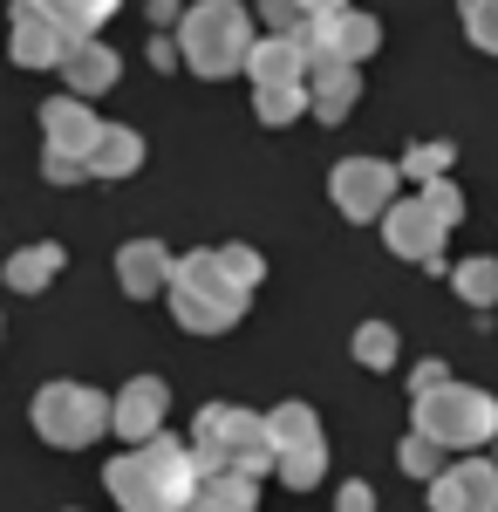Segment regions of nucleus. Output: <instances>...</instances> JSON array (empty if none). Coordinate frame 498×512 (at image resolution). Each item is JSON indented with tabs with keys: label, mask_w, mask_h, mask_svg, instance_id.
<instances>
[{
	"label": "nucleus",
	"mask_w": 498,
	"mask_h": 512,
	"mask_svg": "<svg viewBox=\"0 0 498 512\" xmlns=\"http://www.w3.org/2000/svg\"><path fill=\"white\" fill-rule=\"evenodd\" d=\"M396 349H403V342H396L389 321H362V328H355V362H362V369H389Z\"/></svg>",
	"instance_id": "27"
},
{
	"label": "nucleus",
	"mask_w": 498,
	"mask_h": 512,
	"mask_svg": "<svg viewBox=\"0 0 498 512\" xmlns=\"http://www.w3.org/2000/svg\"><path fill=\"white\" fill-rule=\"evenodd\" d=\"M267 437H273V458H280V451H301V444H321V417H314L307 403H280L267 417Z\"/></svg>",
	"instance_id": "24"
},
{
	"label": "nucleus",
	"mask_w": 498,
	"mask_h": 512,
	"mask_svg": "<svg viewBox=\"0 0 498 512\" xmlns=\"http://www.w3.org/2000/svg\"><path fill=\"white\" fill-rule=\"evenodd\" d=\"M89 178H130L137 164H144V137L137 130H123V123H103V137H96V151H89Z\"/></svg>",
	"instance_id": "19"
},
{
	"label": "nucleus",
	"mask_w": 498,
	"mask_h": 512,
	"mask_svg": "<svg viewBox=\"0 0 498 512\" xmlns=\"http://www.w3.org/2000/svg\"><path fill=\"white\" fill-rule=\"evenodd\" d=\"M171 21H185V7H178V0H151V28H157V35H164Z\"/></svg>",
	"instance_id": "35"
},
{
	"label": "nucleus",
	"mask_w": 498,
	"mask_h": 512,
	"mask_svg": "<svg viewBox=\"0 0 498 512\" xmlns=\"http://www.w3.org/2000/svg\"><path fill=\"white\" fill-rule=\"evenodd\" d=\"M62 260H69V253H62L55 239H35V246H21V253L7 260V274H0V280H7L14 294H41L48 280L62 274Z\"/></svg>",
	"instance_id": "20"
},
{
	"label": "nucleus",
	"mask_w": 498,
	"mask_h": 512,
	"mask_svg": "<svg viewBox=\"0 0 498 512\" xmlns=\"http://www.w3.org/2000/svg\"><path fill=\"white\" fill-rule=\"evenodd\" d=\"M348 0H260V14H267V35H287L301 41L314 21H328V14H342Z\"/></svg>",
	"instance_id": "21"
},
{
	"label": "nucleus",
	"mask_w": 498,
	"mask_h": 512,
	"mask_svg": "<svg viewBox=\"0 0 498 512\" xmlns=\"http://www.w3.org/2000/svg\"><path fill=\"white\" fill-rule=\"evenodd\" d=\"M171 315L178 328H192V335H226L239 328L246 315V287L219 267V246H198V253H178V267H171Z\"/></svg>",
	"instance_id": "4"
},
{
	"label": "nucleus",
	"mask_w": 498,
	"mask_h": 512,
	"mask_svg": "<svg viewBox=\"0 0 498 512\" xmlns=\"http://www.w3.org/2000/svg\"><path fill=\"white\" fill-rule=\"evenodd\" d=\"M273 478H280L287 492H314V485L328 478V437H321V444H301V451H280V458H273Z\"/></svg>",
	"instance_id": "23"
},
{
	"label": "nucleus",
	"mask_w": 498,
	"mask_h": 512,
	"mask_svg": "<svg viewBox=\"0 0 498 512\" xmlns=\"http://www.w3.org/2000/svg\"><path fill=\"white\" fill-rule=\"evenodd\" d=\"M430 512H498V465L492 458H458L430 478Z\"/></svg>",
	"instance_id": "9"
},
{
	"label": "nucleus",
	"mask_w": 498,
	"mask_h": 512,
	"mask_svg": "<svg viewBox=\"0 0 498 512\" xmlns=\"http://www.w3.org/2000/svg\"><path fill=\"white\" fill-rule=\"evenodd\" d=\"M362 103V69L355 62H307V117L342 123Z\"/></svg>",
	"instance_id": "13"
},
{
	"label": "nucleus",
	"mask_w": 498,
	"mask_h": 512,
	"mask_svg": "<svg viewBox=\"0 0 498 512\" xmlns=\"http://www.w3.org/2000/svg\"><path fill=\"white\" fill-rule=\"evenodd\" d=\"M437 383H451V369L444 362H417V390H437Z\"/></svg>",
	"instance_id": "37"
},
{
	"label": "nucleus",
	"mask_w": 498,
	"mask_h": 512,
	"mask_svg": "<svg viewBox=\"0 0 498 512\" xmlns=\"http://www.w3.org/2000/svg\"><path fill=\"white\" fill-rule=\"evenodd\" d=\"M28 417H35L41 444L82 451V444H96V437L110 431V396L89 390V383H41L35 403H28Z\"/></svg>",
	"instance_id": "6"
},
{
	"label": "nucleus",
	"mask_w": 498,
	"mask_h": 512,
	"mask_svg": "<svg viewBox=\"0 0 498 512\" xmlns=\"http://www.w3.org/2000/svg\"><path fill=\"white\" fill-rule=\"evenodd\" d=\"M417 437H430L437 451H478V444H498V396L471 390V383H437V390H417Z\"/></svg>",
	"instance_id": "5"
},
{
	"label": "nucleus",
	"mask_w": 498,
	"mask_h": 512,
	"mask_svg": "<svg viewBox=\"0 0 498 512\" xmlns=\"http://www.w3.org/2000/svg\"><path fill=\"white\" fill-rule=\"evenodd\" d=\"M253 110H260V123H267V130L307 117V82H294V89H253Z\"/></svg>",
	"instance_id": "26"
},
{
	"label": "nucleus",
	"mask_w": 498,
	"mask_h": 512,
	"mask_svg": "<svg viewBox=\"0 0 498 512\" xmlns=\"http://www.w3.org/2000/svg\"><path fill=\"white\" fill-rule=\"evenodd\" d=\"M458 14H464V35L485 55H498V0H458Z\"/></svg>",
	"instance_id": "29"
},
{
	"label": "nucleus",
	"mask_w": 498,
	"mask_h": 512,
	"mask_svg": "<svg viewBox=\"0 0 498 512\" xmlns=\"http://www.w3.org/2000/svg\"><path fill=\"white\" fill-rule=\"evenodd\" d=\"M444 233L451 226H437L430 212H423V198H396L383 212V239L396 260H423V267H437L444 274Z\"/></svg>",
	"instance_id": "11"
},
{
	"label": "nucleus",
	"mask_w": 498,
	"mask_h": 512,
	"mask_svg": "<svg viewBox=\"0 0 498 512\" xmlns=\"http://www.w3.org/2000/svg\"><path fill=\"white\" fill-rule=\"evenodd\" d=\"M192 465L198 478H267L273 472V437H267V417L239 410V403H205L192 424Z\"/></svg>",
	"instance_id": "2"
},
{
	"label": "nucleus",
	"mask_w": 498,
	"mask_h": 512,
	"mask_svg": "<svg viewBox=\"0 0 498 512\" xmlns=\"http://www.w3.org/2000/svg\"><path fill=\"white\" fill-rule=\"evenodd\" d=\"M110 499L123 512H185L198 492V465H192V444L157 431L151 444H130L123 458H110Z\"/></svg>",
	"instance_id": "1"
},
{
	"label": "nucleus",
	"mask_w": 498,
	"mask_h": 512,
	"mask_svg": "<svg viewBox=\"0 0 498 512\" xmlns=\"http://www.w3.org/2000/svg\"><path fill=\"white\" fill-rule=\"evenodd\" d=\"M253 55V14L246 0H192L178 21V62L205 82H226Z\"/></svg>",
	"instance_id": "3"
},
{
	"label": "nucleus",
	"mask_w": 498,
	"mask_h": 512,
	"mask_svg": "<svg viewBox=\"0 0 498 512\" xmlns=\"http://www.w3.org/2000/svg\"><path fill=\"white\" fill-rule=\"evenodd\" d=\"M219 267H226V274L239 280L246 294H253V287H260V274H267V260H260L253 246H219Z\"/></svg>",
	"instance_id": "32"
},
{
	"label": "nucleus",
	"mask_w": 498,
	"mask_h": 512,
	"mask_svg": "<svg viewBox=\"0 0 498 512\" xmlns=\"http://www.w3.org/2000/svg\"><path fill=\"white\" fill-rule=\"evenodd\" d=\"M246 76H253V89H294V82H307V48H301V41H287V35L253 41Z\"/></svg>",
	"instance_id": "16"
},
{
	"label": "nucleus",
	"mask_w": 498,
	"mask_h": 512,
	"mask_svg": "<svg viewBox=\"0 0 498 512\" xmlns=\"http://www.w3.org/2000/svg\"><path fill=\"white\" fill-rule=\"evenodd\" d=\"M253 506H260V478L219 472V478H198V492H192L185 512H253Z\"/></svg>",
	"instance_id": "22"
},
{
	"label": "nucleus",
	"mask_w": 498,
	"mask_h": 512,
	"mask_svg": "<svg viewBox=\"0 0 498 512\" xmlns=\"http://www.w3.org/2000/svg\"><path fill=\"white\" fill-rule=\"evenodd\" d=\"M451 287H458V301H471V308H492L498 301V260H464V267H451Z\"/></svg>",
	"instance_id": "25"
},
{
	"label": "nucleus",
	"mask_w": 498,
	"mask_h": 512,
	"mask_svg": "<svg viewBox=\"0 0 498 512\" xmlns=\"http://www.w3.org/2000/svg\"><path fill=\"white\" fill-rule=\"evenodd\" d=\"M41 178H48V185H82V178H89V164L62 158V151H41Z\"/></svg>",
	"instance_id": "33"
},
{
	"label": "nucleus",
	"mask_w": 498,
	"mask_h": 512,
	"mask_svg": "<svg viewBox=\"0 0 498 512\" xmlns=\"http://www.w3.org/2000/svg\"><path fill=\"white\" fill-rule=\"evenodd\" d=\"M14 62L21 69H62L69 62V48H76V35L69 28H55V21H41V14H14Z\"/></svg>",
	"instance_id": "15"
},
{
	"label": "nucleus",
	"mask_w": 498,
	"mask_h": 512,
	"mask_svg": "<svg viewBox=\"0 0 498 512\" xmlns=\"http://www.w3.org/2000/svg\"><path fill=\"white\" fill-rule=\"evenodd\" d=\"M62 76H69V96H96V89H116L123 62H116V48H103L96 35H82L76 48H69V62H62Z\"/></svg>",
	"instance_id": "17"
},
{
	"label": "nucleus",
	"mask_w": 498,
	"mask_h": 512,
	"mask_svg": "<svg viewBox=\"0 0 498 512\" xmlns=\"http://www.w3.org/2000/svg\"><path fill=\"white\" fill-rule=\"evenodd\" d=\"M164 410H171V383L164 376H130L123 390L110 396V431L123 444H151L164 431Z\"/></svg>",
	"instance_id": "10"
},
{
	"label": "nucleus",
	"mask_w": 498,
	"mask_h": 512,
	"mask_svg": "<svg viewBox=\"0 0 498 512\" xmlns=\"http://www.w3.org/2000/svg\"><path fill=\"white\" fill-rule=\"evenodd\" d=\"M417 198H423V212H430L437 226H458V219H464V192L451 185V178H430Z\"/></svg>",
	"instance_id": "30"
},
{
	"label": "nucleus",
	"mask_w": 498,
	"mask_h": 512,
	"mask_svg": "<svg viewBox=\"0 0 498 512\" xmlns=\"http://www.w3.org/2000/svg\"><path fill=\"white\" fill-rule=\"evenodd\" d=\"M335 512H376V492H369L362 478H348L342 492H335Z\"/></svg>",
	"instance_id": "34"
},
{
	"label": "nucleus",
	"mask_w": 498,
	"mask_h": 512,
	"mask_svg": "<svg viewBox=\"0 0 498 512\" xmlns=\"http://www.w3.org/2000/svg\"><path fill=\"white\" fill-rule=\"evenodd\" d=\"M437 458H444V451H437V444H430V437H403V451H396V465H403V472L410 478H423V485H430V478H437Z\"/></svg>",
	"instance_id": "31"
},
{
	"label": "nucleus",
	"mask_w": 498,
	"mask_h": 512,
	"mask_svg": "<svg viewBox=\"0 0 498 512\" xmlns=\"http://www.w3.org/2000/svg\"><path fill=\"white\" fill-rule=\"evenodd\" d=\"M451 158H458V151H451V144L437 137V144H410L396 171H410V178H423V185H430V178H444V171H451Z\"/></svg>",
	"instance_id": "28"
},
{
	"label": "nucleus",
	"mask_w": 498,
	"mask_h": 512,
	"mask_svg": "<svg viewBox=\"0 0 498 512\" xmlns=\"http://www.w3.org/2000/svg\"><path fill=\"white\" fill-rule=\"evenodd\" d=\"M151 69H157V76H164V69H178V41H164V35L151 41Z\"/></svg>",
	"instance_id": "36"
},
{
	"label": "nucleus",
	"mask_w": 498,
	"mask_h": 512,
	"mask_svg": "<svg viewBox=\"0 0 498 512\" xmlns=\"http://www.w3.org/2000/svg\"><path fill=\"white\" fill-rule=\"evenodd\" d=\"M171 267H178V253L164 246V239H130L123 253H116V280H123V294L130 301H151L171 287Z\"/></svg>",
	"instance_id": "14"
},
{
	"label": "nucleus",
	"mask_w": 498,
	"mask_h": 512,
	"mask_svg": "<svg viewBox=\"0 0 498 512\" xmlns=\"http://www.w3.org/2000/svg\"><path fill=\"white\" fill-rule=\"evenodd\" d=\"M396 164H383V158H342L335 164V178H328V198H335V212L342 219H383L389 205H396Z\"/></svg>",
	"instance_id": "7"
},
{
	"label": "nucleus",
	"mask_w": 498,
	"mask_h": 512,
	"mask_svg": "<svg viewBox=\"0 0 498 512\" xmlns=\"http://www.w3.org/2000/svg\"><path fill=\"white\" fill-rule=\"evenodd\" d=\"M301 48H307V62H369L376 48H383V28L362 14V7H342V14H328V21H314L301 35Z\"/></svg>",
	"instance_id": "8"
},
{
	"label": "nucleus",
	"mask_w": 498,
	"mask_h": 512,
	"mask_svg": "<svg viewBox=\"0 0 498 512\" xmlns=\"http://www.w3.org/2000/svg\"><path fill=\"white\" fill-rule=\"evenodd\" d=\"M14 14H41V21H55V28H69V35H96L103 21H110L123 0H7Z\"/></svg>",
	"instance_id": "18"
},
{
	"label": "nucleus",
	"mask_w": 498,
	"mask_h": 512,
	"mask_svg": "<svg viewBox=\"0 0 498 512\" xmlns=\"http://www.w3.org/2000/svg\"><path fill=\"white\" fill-rule=\"evenodd\" d=\"M41 137H48V151H62V158H89L96 137H103V123H96V110H89L82 96H48V103H41Z\"/></svg>",
	"instance_id": "12"
}]
</instances>
